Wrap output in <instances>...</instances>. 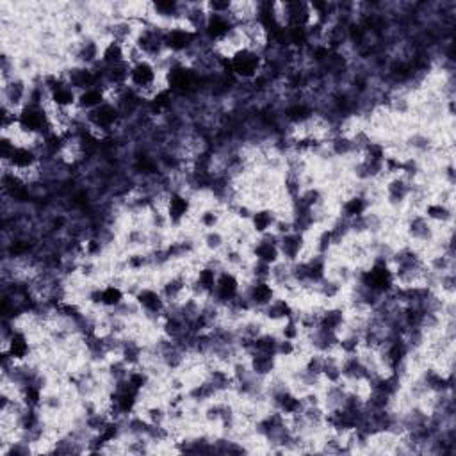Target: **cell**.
I'll use <instances>...</instances> for the list:
<instances>
[{
    "label": "cell",
    "mask_w": 456,
    "mask_h": 456,
    "mask_svg": "<svg viewBox=\"0 0 456 456\" xmlns=\"http://www.w3.org/2000/svg\"><path fill=\"white\" fill-rule=\"evenodd\" d=\"M106 102H107L106 89H103L102 86H93V88L79 91L77 107L82 110V113H91V110H95L96 107H100Z\"/></svg>",
    "instance_id": "2"
},
{
    "label": "cell",
    "mask_w": 456,
    "mask_h": 456,
    "mask_svg": "<svg viewBox=\"0 0 456 456\" xmlns=\"http://www.w3.org/2000/svg\"><path fill=\"white\" fill-rule=\"evenodd\" d=\"M305 248V236L302 232H291L278 237L280 257L287 262H298L302 257V251Z\"/></svg>",
    "instance_id": "1"
}]
</instances>
